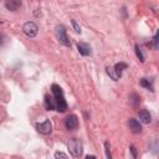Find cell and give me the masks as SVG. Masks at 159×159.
Instances as JSON below:
<instances>
[{
    "mask_svg": "<svg viewBox=\"0 0 159 159\" xmlns=\"http://www.w3.org/2000/svg\"><path fill=\"white\" fill-rule=\"evenodd\" d=\"M51 91H52V94H53V102H55V109L58 111V112H65L67 109V102L65 99V96H63V91L62 88L53 83L51 86Z\"/></svg>",
    "mask_w": 159,
    "mask_h": 159,
    "instance_id": "6da1fadb",
    "label": "cell"
},
{
    "mask_svg": "<svg viewBox=\"0 0 159 159\" xmlns=\"http://www.w3.org/2000/svg\"><path fill=\"white\" fill-rule=\"evenodd\" d=\"M67 148H68V152L73 157V158H80L83 153V144H82V140L81 139H77V138H73L68 142L67 144Z\"/></svg>",
    "mask_w": 159,
    "mask_h": 159,
    "instance_id": "7a4b0ae2",
    "label": "cell"
},
{
    "mask_svg": "<svg viewBox=\"0 0 159 159\" xmlns=\"http://www.w3.org/2000/svg\"><path fill=\"white\" fill-rule=\"evenodd\" d=\"M56 37H57V40H58L60 43H62V45H65L67 47L71 46V42H70L68 37H67L66 29H65L63 25H57L56 26Z\"/></svg>",
    "mask_w": 159,
    "mask_h": 159,
    "instance_id": "3957f363",
    "label": "cell"
},
{
    "mask_svg": "<svg viewBox=\"0 0 159 159\" xmlns=\"http://www.w3.org/2000/svg\"><path fill=\"white\" fill-rule=\"evenodd\" d=\"M22 32L27 37H35L39 32V27L34 21H27L22 25Z\"/></svg>",
    "mask_w": 159,
    "mask_h": 159,
    "instance_id": "277c9868",
    "label": "cell"
},
{
    "mask_svg": "<svg viewBox=\"0 0 159 159\" xmlns=\"http://www.w3.org/2000/svg\"><path fill=\"white\" fill-rule=\"evenodd\" d=\"M36 129H37V132L39 133H41V134H50L51 133V130H52V123L48 120V119H46L45 122H42V123H37L36 124Z\"/></svg>",
    "mask_w": 159,
    "mask_h": 159,
    "instance_id": "5b68a950",
    "label": "cell"
},
{
    "mask_svg": "<svg viewBox=\"0 0 159 159\" xmlns=\"http://www.w3.org/2000/svg\"><path fill=\"white\" fill-rule=\"evenodd\" d=\"M65 125L68 130H73L78 127V118L76 114H70L66 119H65Z\"/></svg>",
    "mask_w": 159,
    "mask_h": 159,
    "instance_id": "8992f818",
    "label": "cell"
},
{
    "mask_svg": "<svg viewBox=\"0 0 159 159\" xmlns=\"http://www.w3.org/2000/svg\"><path fill=\"white\" fill-rule=\"evenodd\" d=\"M128 125H129V129L133 132V133H140L142 132V124L139 120L134 119V118H130L128 120Z\"/></svg>",
    "mask_w": 159,
    "mask_h": 159,
    "instance_id": "52a82bcc",
    "label": "cell"
},
{
    "mask_svg": "<svg viewBox=\"0 0 159 159\" xmlns=\"http://www.w3.org/2000/svg\"><path fill=\"white\" fill-rule=\"evenodd\" d=\"M77 50H78V52H80L82 56H89V55L92 53L89 45H87V43H84V42H78V43H77Z\"/></svg>",
    "mask_w": 159,
    "mask_h": 159,
    "instance_id": "ba28073f",
    "label": "cell"
},
{
    "mask_svg": "<svg viewBox=\"0 0 159 159\" xmlns=\"http://www.w3.org/2000/svg\"><path fill=\"white\" fill-rule=\"evenodd\" d=\"M138 116H139V120H140L142 123H144V124H148V123H150V120H152V116H150V113H149L147 109L139 111Z\"/></svg>",
    "mask_w": 159,
    "mask_h": 159,
    "instance_id": "9c48e42d",
    "label": "cell"
},
{
    "mask_svg": "<svg viewBox=\"0 0 159 159\" xmlns=\"http://www.w3.org/2000/svg\"><path fill=\"white\" fill-rule=\"evenodd\" d=\"M5 6L7 10H11V11H16L21 7V1L19 0H10V1H6L5 2Z\"/></svg>",
    "mask_w": 159,
    "mask_h": 159,
    "instance_id": "30bf717a",
    "label": "cell"
},
{
    "mask_svg": "<svg viewBox=\"0 0 159 159\" xmlns=\"http://www.w3.org/2000/svg\"><path fill=\"white\" fill-rule=\"evenodd\" d=\"M127 67H128V65L124 63V62H119V63H117V65L113 67L114 71H116V73H117V76H118V78L122 77V73H123V71H124Z\"/></svg>",
    "mask_w": 159,
    "mask_h": 159,
    "instance_id": "8fae6325",
    "label": "cell"
},
{
    "mask_svg": "<svg viewBox=\"0 0 159 159\" xmlns=\"http://www.w3.org/2000/svg\"><path fill=\"white\" fill-rule=\"evenodd\" d=\"M45 107L47 111H53L55 109V102H53V97H50L48 94L45 96Z\"/></svg>",
    "mask_w": 159,
    "mask_h": 159,
    "instance_id": "7c38bea8",
    "label": "cell"
},
{
    "mask_svg": "<svg viewBox=\"0 0 159 159\" xmlns=\"http://www.w3.org/2000/svg\"><path fill=\"white\" fill-rule=\"evenodd\" d=\"M139 83H140V86H142V87H144V88H147V89L153 91V84H152V81H149V80H147V78H142Z\"/></svg>",
    "mask_w": 159,
    "mask_h": 159,
    "instance_id": "4fadbf2b",
    "label": "cell"
},
{
    "mask_svg": "<svg viewBox=\"0 0 159 159\" xmlns=\"http://www.w3.org/2000/svg\"><path fill=\"white\" fill-rule=\"evenodd\" d=\"M106 70H107V75H108L113 81H117V80H118V76H117V73H116V71H114L113 67H107Z\"/></svg>",
    "mask_w": 159,
    "mask_h": 159,
    "instance_id": "5bb4252c",
    "label": "cell"
},
{
    "mask_svg": "<svg viewBox=\"0 0 159 159\" xmlns=\"http://www.w3.org/2000/svg\"><path fill=\"white\" fill-rule=\"evenodd\" d=\"M129 101L132 102V104H133V106H137V104L139 103V97H138L135 93H133V94H130V96H129Z\"/></svg>",
    "mask_w": 159,
    "mask_h": 159,
    "instance_id": "9a60e30c",
    "label": "cell"
},
{
    "mask_svg": "<svg viewBox=\"0 0 159 159\" xmlns=\"http://www.w3.org/2000/svg\"><path fill=\"white\" fill-rule=\"evenodd\" d=\"M104 150H106V155H107V159H112L111 148H109V143H108V142H104Z\"/></svg>",
    "mask_w": 159,
    "mask_h": 159,
    "instance_id": "2e32d148",
    "label": "cell"
},
{
    "mask_svg": "<svg viewBox=\"0 0 159 159\" xmlns=\"http://www.w3.org/2000/svg\"><path fill=\"white\" fill-rule=\"evenodd\" d=\"M135 55H137V57H138L142 62H144V56H143V53H142V51H140V48H139L138 45H135Z\"/></svg>",
    "mask_w": 159,
    "mask_h": 159,
    "instance_id": "e0dca14e",
    "label": "cell"
},
{
    "mask_svg": "<svg viewBox=\"0 0 159 159\" xmlns=\"http://www.w3.org/2000/svg\"><path fill=\"white\" fill-rule=\"evenodd\" d=\"M71 24H72V27H73V30H75L77 34H81V27H80V25L76 22V20L71 19Z\"/></svg>",
    "mask_w": 159,
    "mask_h": 159,
    "instance_id": "ac0fdd59",
    "label": "cell"
},
{
    "mask_svg": "<svg viewBox=\"0 0 159 159\" xmlns=\"http://www.w3.org/2000/svg\"><path fill=\"white\" fill-rule=\"evenodd\" d=\"M55 159H68V157L63 152H56L55 153Z\"/></svg>",
    "mask_w": 159,
    "mask_h": 159,
    "instance_id": "d6986e66",
    "label": "cell"
},
{
    "mask_svg": "<svg viewBox=\"0 0 159 159\" xmlns=\"http://www.w3.org/2000/svg\"><path fill=\"white\" fill-rule=\"evenodd\" d=\"M129 150H130V153H132L133 158H137V150H135V147H134V145H130Z\"/></svg>",
    "mask_w": 159,
    "mask_h": 159,
    "instance_id": "ffe728a7",
    "label": "cell"
},
{
    "mask_svg": "<svg viewBox=\"0 0 159 159\" xmlns=\"http://www.w3.org/2000/svg\"><path fill=\"white\" fill-rule=\"evenodd\" d=\"M153 43H154V48H158V35L153 37Z\"/></svg>",
    "mask_w": 159,
    "mask_h": 159,
    "instance_id": "44dd1931",
    "label": "cell"
},
{
    "mask_svg": "<svg viewBox=\"0 0 159 159\" xmlns=\"http://www.w3.org/2000/svg\"><path fill=\"white\" fill-rule=\"evenodd\" d=\"M84 159H96V157L94 155H87Z\"/></svg>",
    "mask_w": 159,
    "mask_h": 159,
    "instance_id": "7402d4cb",
    "label": "cell"
},
{
    "mask_svg": "<svg viewBox=\"0 0 159 159\" xmlns=\"http://www.w3.org/2000/svg\"><path fill=\"white\" fill-rule=\"evenodd\" d=\"M1 42H2V41H1V36H0V43H1Z\"/></svg>",
    "mask_w": 159,
    "mask_h": 159,
    "instance_id": "603a6c76",
    "label": "cell"
}]
</instances>
